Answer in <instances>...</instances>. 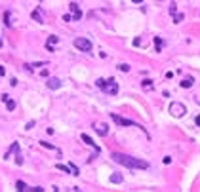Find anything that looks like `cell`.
Masks as SVG:
<instances>
[{
    "instance_id": "6da1fadb",
    "label": "cell",
    "mask_w": 200,
    "mask_h": 192,
    "mask_svg": "<svg viewBox=\"0 0 200 192\" xmlns=\"http://www.w3.org/2000/svg\"><path fill=\"white\" fill-rule=\"evenodd\" d=\"M111 158H113L116 164H120V166L130 167V169H147V167H149V164H147L145 160L134 158V156H126V154H120V152H114Z\"/></svg>"
},
{
    "instance_id": "7a4b0ae2",
    "label": "cell",
    "mask_w": 200,
    "mask_h": 192,
    "mask_svg": "<svg viewBox=\"0 0 200 192\" xmlns=\"http://www.w3.org/2000/svg\"><path fill=\"white\" fill-rule=\"evenodd\" d=\"M95 86L97 87H101L105 93H111V95H116L118 93V84H116V80H103V78H99L97 82H95Z\"/></svg>"
},
{
    "instance_id": "3957f363",
    "label": "cell",
    "mask_w": 200,
    "mask_h": 192,
    "mask_svg": "<svg viewBox=\"0 0 200 192\" xmlns=\"http://www.w3.org/2000/svg\"><path fill=\"white\" fill-rule=\"evenodd\" d=\"M170 114H171V116H175V118H181V116H185V114H187L185 105H183V103L174 101V103L170 105Z\"/></svg>"
},
{
    "instance_id": "277c9868",
    "label": "cell",
    "mask_w": 200,
    "mask_h": 192,
    "mask_svg": "<svg viewBox=\"0 0 200 192\" xmlns=\"http://www.w3.org/2000/svg\"><path fill=\"white\" fill-rule=\"evenodd\" d=\"M74 48L80 51H91V42L88 38H76L74 40Z\"/></svg>"
},
{
    "instance_id": "5b68a950",
    "label": "cell",
    "mask_w": 200,
    "mask_h": 192,
    "mask_svg": "<svg viewBox=\"0 0 200 192\" xmlns=\"http://www.w3.org/2000/svg\"><path fill=\"white\" fill-rule=\"evenodd\" d=\"M111 118H113L114 122L118 124V126H134V127H141V126H137L135 122H131V120H128V118H122V116H118V114H111Z\"/></svg>"
},
{
    "instance_id": "8992f818",
    "label": "cell",
    "mask_w": 200,
    "mask_h": 192,
    "mask_svg": "<svg viewBox=\"0 0 200 192\" xmlns=\"http://www.w3.org/2000/svg\"><path fill=\"white\" fill-rule=\"evenodd\" d=\"M71 11H73V19H74V21H80V19H82V11H80V8H78L76 2L71 4Z\"/></svg>"
},
{
    "instance_id": "52a82bcc",
    "label": "cell",
    "mask_w": 200,
    "mask_h": 192,
    "mask_svg": "<svg viewBox=\"0 0 200 192\" xmlns=\"http://www.w3.org/2000/svg\"><path fill=\"white\" fill-rule=\"evenodd\" d=\"M48 87H50V90H59V87H61V80L59 78H50L48 80Z\"/></svg>"
},
{
    "instance_id": "ba28073f",
    "label": "cell",
    "mask_w": 200,
    "mask_h": 192,
    "mask_svg": "<svg viewBox=\"0 0 200 192\" xmlns=\"http://www.w3.org/2000/svg\"><path fill=\"white\" fill-rule=\"evenodd\" d=\"M82 141H84V143H86V145H90V146H94V149H95V152H99V146H97V145H95V143H94V139H91V137H88V135H86V133H82Z\"/></svg>"
},
{
    "instance_id": "9c48e42d",
    "label": "cell",
    "mask_w": 200,
    "mask_h": 192,
    "mask_svg": "<svg viewBox=\"0 0 200 192\" xmlns=\"http://www.w3.org/2000/svg\"><path fill=\"white\" fill-rule=\"evenodd\" d=\"M95 131H97L99 135H103V137H105V135L109 133V127H107V124H97V126H95Z\"/></svg>"
},
{
    "instance_id": "30bf717a",
    "label": "cell",
    "mask_w": 200,
    "mask_h": 192,
    "mask_svg": "<svg viewBox=\"0 0 200 192\" xmlns=\"http://www.w3.org/2000/svg\"><path fill=\"white\" fill-rule=\"evenodd\" d=\"M33 19H34V21H38V23H44L42 11H40V10H34V11H33Z\"/></svg>"
},
{
    "instance_id": "8fae6325",
    "label": "cell",
    "mask_w": 200,
    "mask_h": 192,
    "mask_svg": "<svg viewBox=\"0 0 200 192\" xmlns=\"http://www.w3.org/2000/svg\"><path fill=\"white\" fill-rule=\"evenodd\" d=\"M111 183L120 185V183H122V175H120V173H113V175H111Z\"/></svg>"
},
{
    "instance_id": "7c38bea8",
    "label": "cell",
    "mask_w": 200,
    "mask_h": 192,
    "mask_svg": "<svg viewBox=\"0 0 200 192\" xmlns=\"http://www.w3.org/2000/svg\"><path fill=\"white\" fill-rule=\"evenodd\" d=\"M4 101H6V109H8V110H14V109H15V101H11L10 97H6Z\"/></svg>"
},
{
    "instance_id": "4fadbf2b",
    "label": "cell",
    "mask_w": 200,
    "mask_h": 192,
    "mask_svg": "<svg viewBox=\"0 0 200 192\" xmlns=\"http://www.w3.org/2000/svg\"><path fill=\"white\" fill-rule=\"evenodd\" d=\"M193 84H194V80H193V78H185V80L181 82V87H191Z\"/></svg>"
},
{
    "instance_id": "5bb4252c",
    "label": "cell",
    "mask_w": 200,
    "mask_h": 192,
    "mask_svg": "<svg viewBox=\"0 0 200 192\" xmlns=\"http://www.w3.org/2000/svg\"><path fill=\"white\" fill-rule=\"evenodd\" d=\"M15 186H17V190H29V188H27V185H25V183H23V181H17V183H15Z\"/></svg>"
},
{
    "instance_id": "9a60e30c",
    "label": "cell",
    "mask_w": 200,
    "mask_h": 192,
    "mask_svg": "<svg viewBox=\"0 0 200 192\" xmlns=\"http://www.w3.org/2000/svg\"><path fill=\"white\" fill-rule=\"evenodd\" d=\"M55 167H57V169H59V171H65V173H69V171H71V167H67V166H63V164H57V166H55ZM71 173H73V171H71Z\"/></svg>"
},
{
    "instance_id": "2e32d148",
    "label": "cell",
    "mask_w": 200,
    "mask_h": 192,
    "mask_svg": "<svg viewBox=\"0 0 200 192\" xmlns=\"http://www.w3.org/2000/svg\"><path fill=\"white\" fill-rule=\"evenodd\" d=\"M143 87L145 90H153V80H143Z\"/></svg>"
},
{
    "instance_id": "e0dca14e",
    "label": "cell",
    "mask_w": 200,
    "mask_h": 192,
    "mask_svg": "<svg viewBox=\"0 0 200 192\" xmlns=\"http://www.w3.org/2000/svg\"><path fill=\"white\" fill-rule=\"evenodd\" d=\"M118 69L122 70V73H128V70H130V65H128V63H122V65H118Z\"/></svg>"
},
{
    "instance_id": "ac0fdd59",
    "label": "cell",
    "mask_w": 200,
    "mask_h": 192,
    "mask_svg": "<svg viewBox=\"0 0 200 192\" xmlns=\"http://www.w3.org/2000/svg\"><path fill=\"white\" fill-rule=\"evenodd\" d=\"M154 46H156V51H160V48H162V40H160L158 36L154 38Z\"/></svg>"
},
{
    "instance_id": "d6986e66",
    "label": "cell",
    "mask_w": 200,
    "mask_h": 192,
    "mask_svg": "<svg viewBox=\"0 0 200 192\" xmlns=\"http://www.w3.org/2000/svg\"><path fill=\"white\" fill-rule=\"evenodd\" d=\"M15 164H17V166H21L23 164V158H21V154L17 152V156H15Z\"/></svg>"
},
{
    "instance_id": "ffe728a7",
    "label": "cell",
    "mask_w": 200,
    "mask_h": 192,
    "mask_svg": "<svg viewBox=\"0 0 200 192\" xmlns=\"http://www.w3.org/2000/svg\"><path fill=\"white\" fill-rule=\"evenodd\" d=\"M57 36H50V40H48V44H55V42H57Z\"/></svg>"
},
{
    "instance_id": "44dd1931",
    "label": "cell",
    "mask_w": 200,
    "mask_h": 192,
    "mask_svg": "<svg viewBox=\"0 0 200 192\" xmlns=\"http://www.w3.org/2000/svg\"><path fill=\"white\" fill-rule=\"evenodd\" d=\"M181 19H183V14H179V15H175V17H174V21H175V23H179Z\"/></svg>"
},
{
    "instance_id": "7402d4cb",
    "label": "cell",
    "mask_w": 200,
    "mask_h": 192,
    "mask_svg": "<svg viewBox=\"0 0 200 192\" xmlns=\"http://www.w3.org/2000/svg\"><path fill=\"white\" fill-rule=\"evenodd\" d=\"M4 74H6V69H4V67H0V76H4Z\"/></svg>"
},
{
    "instance_id": "603a6c76",
    "label": "cell",
    "mask_w": 200,
    "mask_h": 192,
    "mask_svg": "<svg viewBox=\"0 0 200 192\" xmlns=\"http://www.w3.org/2000/svg\"><path fill=\"white\" fill-rule=\"evenodd\" d=\"M196 126H200V116H196Z\"/></svg>"
},
{
    "instance_id": "cb8c5ba5",
    "label": "cell",
    "mask_w": 200,
    "mask_h": 192,
    "mask_svg": "<svg viewBox=\"0 0 200 192\" xmlns=\"http://www.w3.org/2000/svg\"><path fill=\"white\" fill-rule=\"evenodd\" d=\"M131 2H135V4H139V2H143V0H131Z\"/></svg>"
},
{
    "instance_id": "d4e9b609",
    "label": "cell",
    "mask_w": 200,
    "mask_h": 192,
    "mask_svg": "<svg viewBox=\"0 0 200 192\" xmlns=\"http://www.w3.org/2000/svg\"><path fill=\"white\" fill-rule=\"evenodd\" d=\"M2 46H4V44H2V38H0V48H2Z\"/></svg>"
}]
</instances>
